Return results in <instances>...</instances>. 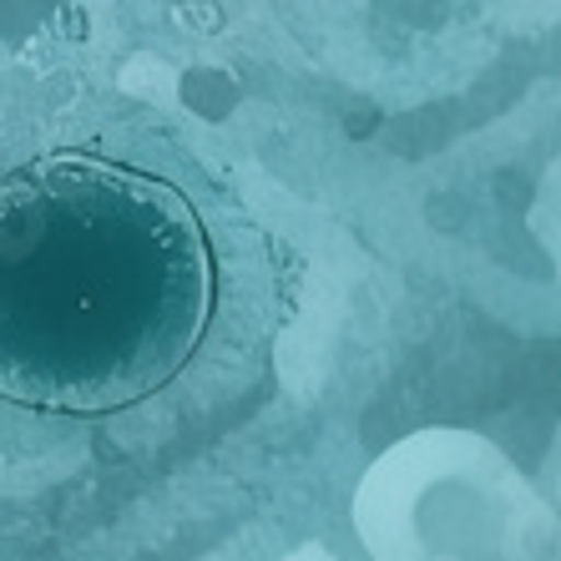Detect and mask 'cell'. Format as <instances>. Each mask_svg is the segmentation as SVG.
Segmentation results:
<instances>
[{
    "label": "cell",
    "mask_w": 561,
    "mask_h": 561,
    "mask_svg": "<svg viewBox=\"0 0 561 561\" xmlns=\"http://www.w3.org/2000/svg\"><path fill=\"white\" fill-rule=\"evenodd\" d=\"M284 259L168 147H51L0 172V405L71 435L197 420L268 375Z\"/></svg>",
    "instance_id": "6da1fadb"
}]
</instances>
